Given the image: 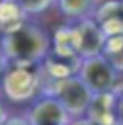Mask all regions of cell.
<instances>
[{
	"mask_svg": "<svg viewBox=\"0 0 123 125\" xmlns=\"http://www.w3.org/2000/svg\"><path fill=\"white\" fill-rule=\"evenodd\" d=\"M0 47L5 61H11L18 68H27L47 57L50 39L38 25L21 21L18 27L4 32Z\"/></svg>",
	"mask_w": 123,
	"mask_h": 125,
	"instance_id": "cell-1",
	"label": "cell"
},
{
	"mask_svg": "<svg viewBox=\"0 0 123 125\" xmlns=\"http://www.w3.org/2000/svg\"><path fill=\"white\" fill-rule=\"evenodd\" d=\"M79 79L87 86L93 95L109 93L116 84V70L102 54L84 57L80 64Z\"/></svg>",
	"mask_w": 123,
	"mask_h": 125,
	"instance_id": "cell-2",
	"label": "cell"
},
{
	"mask_svg": "<svg viewBox=\"0 0 123 125\" xmlns=\"http://www.w3.org/2000/svg\"><path fill=\"white\" fill-rule=\"evenodd\" d=\"M54 98L63 105V109L71 115H82L87 111L93 100V93L87 89L79 77H61L55 81Z\"/></svg>",
	"mask_w": 123,
	"mask_h": 125,
	"instance_id": "cell-3",
	"label": "cell"
},
{
	"mask_svg": "<svg viewBox=\"0 0 123 125\" xmlns=\"http://www.w3.org/2000/svg\"><path fill=\"white\" fill-rule=\"evenodd\" d=\"M71 41L77 55L91 57V55L102 54L105 36L95 20H82L77 27L71 29Z\"/></svg>",
	"mask_w": 123,
	"mask_h": 125,
	"instance_id": "cell-4",
	"label": "cell"
},
{
	"mask_svg": "<svg viewBox=\"0 0 123 125\" xmlns=\"http://www.w3.org/2000/svg\"><path fill=\"white\" fill-rule=\"evenodd\" d=\"M66 111L54 96L39 100L30 113V125H63Z\"/></svg>",
	"mask_w": 123,
	"mask_h": 125,
	"instance_id": "cell-5",
	"label": "cell"
},
{
	"mask_svg": "<svg viewBox=\"0 0 123 125\" xmlns=\"http://www.w3.org/2000/svg\"><path fill=\"white\" fill-rule=\"evenodd\" d=\"M23 11L14 0H0V31L7 32L23 21Z\"/></svg>",
	"mask_w": 123,
	"mask_h": 125,
	"instance_id": "cell-6",
	"label": "cell"
},
{
	"mask_svg": "<svg viewBox=\"0 0 123 125\" xmlns=\"http://www.w3.org/2000/svg\"><path fill=\"white\" fill-rule=\"evenodd\" d=\"M57 2L61 13L64 16L79 20V18H86V14L93 9L95 0H57Z\"/></svg>",
	"mask_w": 123,
	"mask_h": 125,
	"instance_id": "cell-7",
	"label": "cell"
},
{
	"mask_svg": "<svg viewBox=\"0 0 123 125\" xmlns=\"http://www.w3.org/2000/svg\"><path fill=\"white\" fill-rule=\"evenodd\" d=\"M23 13H41L54 0H14Z\"/></svg>",
	"mask_w": 123,
	"mask_h": 125,
	"instance_id": "cell-8",
	"label": "cell"
},
{
	"mask_svg": "<svg viewBox=\"0 0 123 125\" xmlns=\"http://www.w3.org/2000/svg\"><path fill=\"white\" fill-rule=\"evenodd\" d=\"M113 120L114 125H123V88L113 96Z\"/></svg>",
	"mask_w": 123,
	"mask_h": 125,
	"instance_id": "cell-9",
	"label": "cell"
},
{
	"mask_svg": "<svg viewBox=\"0 0 123 125\" xmlns=\"http://www.w3.org/2000/svg\"><path fill=\"white\" fill-rule=\"evenodd\" d=\"M0 125H30L27 120H21V118H11V120L0 122Z\"/></svg>",
	"mask_w": 123,
	"mask_h": 125,
	"instance_id": "cell-10",
	"label": "cell"
},
{
	"mask_svg": "<svg viewBox=\"0 0 123 125\" xmlns=\"http://www.w3.org/2000/svg\"><path fill=\"white\" fill-rule=\"evenodd\" d=\"M4 70H5V59H4V55L0 54V81H2V77H4Z\"/></svg>",
	"mask_w": 123,
	"mask_h": 125,
	"instance_id": "cell-11",
	"label": "cell"
},
{
	"mask_svg": "<svg viewBox=\"0 0 123 125\" xmlns=\"http://www.w3.org/2000/svg\"><path fill=\"white\" fill-rule=\"evenodd\" d=\"M0 122H2V109H0Z\"/></svg>",
	"mask_w": 123,
	"mask_h": 125,
	"instance_id": "cell-12",
	"label": "cell"
},
{
	"mask_svg": "<svg viewBox=\"0 0 123 125\" xmlns=\"http://www.w3.org/2000/svg\"><path fill=\"white\" fill-rule=\"evenodd\" d=\"M120 5H121V11H123V0H121V2H120Z\"/></svg>",
	"mask_w": 123,
	"mask_h": 125,
	"instance_id": "cell-13",
	"label": "cell"
}]
</instances>
